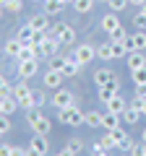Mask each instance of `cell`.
I'll return each instance as SVG.
<instances>
[{
	"label": "cell",
	"mask_w": 146,
	"mask_h": 156,
	"mask_svg": "<svg viewBox=\"0 0 146 156\" xmlns=\"http://www.w3.org/2000/svg\"><path fill=\"white\" fill-rule=\"evenodd\" d=\"M26 122L31 125L34 133H39V135H47L52 130V122L45 117V112L37 109V107H31V109H26Z\"/></svg>",
	"instance_id": "obj_1"
},
{
	"label": "cell",
	"mask_w": 146,
	"mask_h": 156,
	"mask_svg": "<svg viewBox=\"0 0 146 156\" xmlns=\"http://www.w3.org/2000/svg\"><path fill=\"white\" fill-rule=\"evenodd\" d=\"M84 115L86 112L81 109L78 104H71V107H65V109H57V120H60L63 125H71V128L84 125Z\"/></svg>",
	"instance_id": "obj_2"
},
{
	"label": "cell",
	"mask_w": 146,
	"mask_h": 156,
	"mask_svg": "<svg viewBox=\"0 0 146 156\" xmlns=\"http://www.w3.org/2000/svg\"><path fill=\"white\" fill-rule=\"evenodd\" d=\"M13 99H16L18 107H24V109H31L34 107V89H29L24 78L13 86Z\"/></svg>",
	"instance_id": "obj_3"
},
{
	"label": "cell",
	"mask_w": 146,
	"mask_h": 156,
	"mask_svg": "<svg viewBox=\"0 0 146 156\" xmlns=\"http://www.w3.org/2000/svg\"><path fill=\"white\" fill-rule=\"evenodd\" d=\"M47 31H50L52 37H57V42H60L63 47H71L73 42H76V31H73V26H68V23H52Z\"/></svg>",
	"instance_id": "obj_4"
},
{
	"label": "cell",
	"mask_w": 146,
	"mask_h": 156,
	"mask_svg": "<svg viewBox=\"0 0 146 156\" xmlns=\"http://www.w3.org/2000/svg\"><path fill=\"white\" fill-rule=\"evenodd\" d=\"M73 57H76L81 65H89V62L97 57V44H78V47H73Z\"/></svg>",
	"instance_id": "obj_5"
},
{
	"label": "cell",
	"mask_w": 146,
	"mask_h": 156,
	"mask_svg": "<svg viewBox=\"0 0 146 156\" xmlns=\"http://www.w3.org/2000/svg\"><path fill=\"white\" fill-rule=\"evenodd\" d=\"M50 101H52V107H55V109H65V107L76 104V96H73L68 89H55V94H52Z\"/></svg>",
	"instance_id": "obj_6"
},
{
	"label": "cell",
	"mask_w": 146,
	"mask_h": 156,
	"mask_svg": "<svg viewBox=\"0 0 146 156\" xmlns=\"http://www.w3.org/2000/svg\"><path fill=\"white\" fill-rule=\"evenodd\" d=\"M120 94V78H115V81H110L107 86H99V91H97V96H99L102 104H107V101L112 99V96Z\"/></svg>",
	"instance_id": "obj_7"
},
{
	"label": "cell",
	"mask_w": 146,
	"mask_h": 156,
	"mask_svg": "<svg viewBox=\"0 0 146 156\" xmlns=\"http://www.w3.org/2000/svg\"><path fill=\"white\" fill-rule=\"evenodd\" d=\"M50 151V143H47V135H34L31 143H29V156H45Z\"/></svg>",
	"instance_id": "obj_8"
},
{
	"label": "cell",
	"mask_w": 146,
	"mask_h": 156,
	"mask_svg": "<svg viewBox=\"0 0 146 156\" xmlns=\"http://www.w3.org/2000/svg\"><path fill=\"white\" fill-rule=\"evenodd\" d=\"M63 73L60 70H50L47 68V73H45V81H42V89H63Z\"/></svg>",
	"instance_id": "obj_9"
},
{
	"label": "cell",
	"mask_w": 146,
	"mask_h": 156,
	"mask_svg": "<svg viewBox=\"0 0 146 156\" xmlns=\"http://www.w3.org/2000/svg\"><path fill=\"white\" fill-rule=\"evenodd\" d=\"M128 50L130 52H144L146 50V31H144V29H138L136 34L128 37Z\"/></svg>",
	"instance_id": "obj_10"
},
{
	"label": "cell",
	"mask_w": 146,
	"mask_h": 156,
	"mask_svg": "<svg viewBox=\"0 0 146 156\" xmlns=\"http://www.w3.org/2000/svg\"><path fill=\"white\" fill-rule=\"evenodd\" d=\"M57 47H63L60 42H57V37H47L45 42H39V55L42 57H52V55H57Z\"/></svg>",
	"instance_id": "obj_11"
},
{
	"label": "cell",
	"mask_w": 146,
	"mask_h": 156,
	"mask_svg": "<svg viewBox=\"0 0 146 156\" xmlns=\"http://www.w3.org/2000/svg\"><path fill=\"white\" fill-rule=\"evenodd\" d=\"M39 73V60H24V62H18V78H31V76H37Z\"/></svg>",
	"instance_id": "obj_12"
},
{
	"label": "cell",
	"mask_w": 146,
	"mask_h": 156,
	"mask_svg": "<svg viewBox=\"0 0 146 156\" xmlns=\"http://www.w3.org/2000/svg\"><path fill=\"white\" fill-rule=\"evenodd\" d=\"M81 68H84V65H81V62H78L76 57L71 55V57H65V62H63L60 73H63L65 78H73V76H78V70H81Z\"/></svg>",
	"instance_id": "obj_13"
},
{
	"label": "cell",
	"mask_w": 146,
	"mask_h": 156,
	"mask_svg": "<svg viewBox=\"0 0 146 156\" xmlns=\"http://www.w3.org/2000/svg\"><path fill=\"white\" fill-rule=\"evenodd\" d=\"M29 26H31L34 31H47L52 23H50V16H47V13H37V16L29 18Z\"/></svg>",
	"instance_id": "obj_14"
},
{
	"label": "cell",
	"mask_w": 146,
	"mask_h": 156,
	"mask_svg": "<svg viewBox=\"0 0 146 156\" xmlns=\"http://www.w3.org/2000/svg\"><path fill=\"white\" fill-rule=\"evenodd\" d=\"M99 23H102V29H104L107 34H112V31H118V29H120V18H118V13H104Z\"/></svg>",
	"instance_id": "obj_15"
},
{
	"label": "cell",
	"mask_w": 146,
	"mask_h": 156,
	"mask_svg": "<svg viewBox=\"0 0 146 156\" xmlns=\"http://www.w3.org/2000/svg\"><path fill=\"white\" fill-rule=\"evenodd\" d=\"M115 78H118V76H115L110 68H99V70L94 73V83H97V86H107L110 81H115Z\"/></svg>",
	"instance_id": "obj_16"
},
{
	"label": "cell",
	"mask_w": 146,
	"mask_h": 156,
	"mask_svg": "<svg viewBox=\"0 0 146 156\" xmlns=\"http://www.w3.org/2000/svg\"><path fill=\"white\" fill-rule=\"evenodd\" d=\"M125 109H128V104H125V99H123V96H112V99H110V101H107V112H115V115H123V112Z\"/></svg>",
	"instance_id": "obj_17"
},
{
	"label": "cell",
	"mask_w": 146,
	"mask_h": 156,
	"mask_svg": "<svg viewBox=\"0 0 146 156\" xmlns=\"http://www.w3.org/2000/svg\"><path fill=\"white\" fill-rule=\"evenodd\" d=\"M128 68H130V70L146 68V55H144V52H128Z\"/></svg>",
	"instance_id": "obj_18"
},
{
	"label": "cell",
	"mask_w": 146,
	"mask_h": 156,
	"mask_svg": "<svg viewBox=\"0 0 146 156\" xmlns=\"http://www.w3.org/2000/svg\"><path fill=\"white\" fill-rule=\"evenodd\" d=\"M84 122L89 125V128H102V122H104V115H102V112L89 109V112L84 115Z\"/></svg>",
	"instance_id": "obj_19"
},
{
	"label": "cell",
	"mask_w": 146,
	"mask_h": 156,
	"mask_svg": "<svg viewBox=\"0 0 146 156\" xmlns=\"http://www.w3.org/2000/svg\"><path fill=\"white\" fill-rule=\"evenodd\" d=\"M34 37H37V31H34L29 23H24V26L18 29V34H16V39H18V42H24V44H31Z\"/></svg>",
	"instance_id": "obj_20"
},
{
	"label": "cell",
	"mask_w": 146,
	"mask_h": 156,
	"mask_svg": "<svg viewBox=\"0 0 146 156\" xmlns=\"http://www.w3.org/2000/svg\"><path fill=\"white\" fill-rule=\"evenodd\" d=\"M21 50H24V42H18V39H8L5 44H3V52L11 55V57H18V55H21Z\"/></svg>",
	"instance_id": "obj_21"
},
{
	"label": "cell",
	"mask_w": 146,
	"mask_h": 156,
	"mask_svg": "<svg viewBox=\"0 0 146 156\" xmlns=\"http://www.w3.org/2000/svg\"><path fill=\"white\" fill-rule=\"evenodd\" d=\"M138 120H141V109H138V107H133V104H128V109L123 112V122L125 125H136Z\"/></svg>",
	"instance_id": "obj_22"
},
{
	"label": "cell",
	"mask_w": 146,
	"mask_h": 156,
	"mask_svg": "<svg viewBox=\"0 0 146 156\" xmlns=\"http://www.w3.org/2000/svg\"><path fill=\"white\" fill-rule=\"evenodd\" d=\"M97 57L99 60H112L115 57V52H112V42H104V44H97Z\"/></svg>",
	"instance_id": "obj_23"
},
{
	"label": "cell",
	"mask_w": 146,
	"mask_h": 156,
	"mask_svg": "<svg viewBox=\"0 0 146 156\" xmlns=\"http://www.w3.org/2000/svg\"><path fill=\"white\" fill-rule=\"evenodd\" d=\"M120 120H123V115L107 112V115H104V122H102V128H104V130H115V128H120Z\"/></svg>",
	"instance_id": "obj_24"
},
{
	"label": "cell",
	"mask_w": 146,
	"mask_h": 156,
	"mask_svg": "<svg viewBox=\"0 0 146 156\" xmlns=\"http://www.w3.org/2000/svg\"><path fill=\"white\" fill-rule=\"evenodd\" d=\"M16 109H18V101L13 99V94L8 96V99H3V115H8V117H11Z\"/></svg>",
	"instance_id": "obj_25"
},
{
	"label": "cell",
	"mask_w": 146,
	"mask_h": 156,
	"mask_svg": "<svg viewBox=\"0 0 146 156\" xmlns=\"http://www.w3.org/2000/svg\"><path fill=\"white\" fill-rule=\"evenodd\" d=\"M130 78H133V83H136V86H146V68L130 70Z\"/></svg>",
	"instance_id": "obj_26"
},
{
	"label": "cell",
	"mask_w": 146,
	"mask_h": 156,
	"mask_svg": "<svg viewBox=\"0 0 146 156\" xmlns=\"http://www.w3.org/2000/svg\"><path fill=\"white\" fill-rule=\"evenodd\" d=\"M73 8H76V13H89L91 8H94V0H76Z\"/></svg>",
	"instance_id": "obj_27"
},
{
	"label": "cell",
	"mask_w": 146,
	"mask_h": 156,
	"mask_svg": "<svg viewBox=\"0 0 146 156\" xmlns=\"http://www.w3.org/2000/svg\"><path fill=\"white\" fill-rule=\"evenodd\" d=\"M102 146H104L107 151H110V148H118V140H115V135H112V130H107V133L102 135Z\"/></svg>",
	"instance_id": "obj_28"
},
{
	"label": "cell",
	"mask_w": 146,
	"mask_h": 156,
	"mask_svg": "<svg viewBox=\"0 0 146 156\" xmlns=\"http://www.w3.org/2000/svg\"><path fill=\"white\" fill-rule=\"evenodd\" d=\"M107 5H110L112 13H118V11H123V8H128L130 3H128V0H107Z\"/></svg>",
	"instance_id": "obj_29"
},
{
	"label": "cell",
	"mask_w": 146,
	"mask_h": 156,
	"mask_svg": "<svg viewBox=\"0 0 146 156\" xmlns=\"http://www.w3.org/2000/svg\"><path fill=\"white\" fill-rule=\"evenodd\" d=\"M21 8H24V0H5V11L21 13Z\"/></svg>",
	"instance_id": "obj_30"
},
{
	"label": "cell",
	"mask_w": 146,
	"mask_h": 156,
	"mask_svg": "<svg viewBox=\"0 0 146 156\" xmlns=\"http://www.w3.org/2000/svg\"><path fill=\"white\" fill-rule=\"evenodd\" d=\"M110 39H112V42H128V31H125V29L120 26L118 31H112V34H110Z\"/></svg>",
	"instance_id": "obj_31"
},
{
	"label": "cell",
	"mask_w": 146,
	"mask_h": 156,
	"mask_svg": "<svg viewBox=\"0 0 146 156\" xmlns=\"http://www.w3.org/2000/svg\"><path fill=\"white\" fill-rule=\"evenodd\" d=\"M63 62H65V57L52 55V57H50V70H60V68H63Z\"/></svg>",
	"instance_id": "obj_32"
},
{
	"label": "cell",
	"mask_w": 146,
	"mask_h": 156,
	"mask_svg": "<svg viewBox=\"0 0 146 156\" xmlns=\"http://www.w3.org/2000/svg\"><path fill=\"white\" fill-rule=\"evenodd\" d=\"M11 117L8 115H0V133H11Z\"/></svg>",
	"instance_id": "obj_33"
},
{
	"label": "cell",
	"mask_w": 146,
	"mask_h": 156,
	"mask_svg": "<svg viewBox=\"0 0 146 156\" xmlns=\"http://www.w3.org/2000/svg\"><path fill=\"white\" fill-rule=\"evenodd\" d=\"M133 26H136V29H146V13H144V11L133 16Z\"/></svg>",
	"instance_id": "obj_34"
},
{
	"label": "cell",
	"mask_w": 146,
	"mask_h": 156,
	"mask_svg": "<svg viewBox=\"0 0 146 156\" xmlns=\"http://www.w3.org/2000/svg\"><path fill=\"white\" fill-rule=\"evenodd\" d=\"M68 148H73L76 154H78V151L84 148V140H81V138H71V140H68Z\"/></svg>",
	"instance_id": "obj_35"
},
{
	"label": "cell",
	"mask_w": 146,
	"mask_h": 156,
	"mask_svg": "<svg viewBox=\"0 0 146 156\" xmlns=\"http://www.w3.org/2000/svg\"><path fill=\"white\" fill-rule=\"evenodd\" d=\"M130 156H146V143L141 140L138 146H133V151H130Z\"/></svg>",
	"instance_id": "obj_36"
},
{
	"label": "cell",
	"mask_w": 146,
	"mask_h": 156,
	"mask_svg": "<svg viewBox=\"0 0 146 156\" xmlns=\"http://www.w3.org/2000/svg\"><path fill=\"white\" fill-rule=\"evenodd\" d=\"M45 104V91H34V107Z\"/></svg>",
	"instance_id": "obj_37"
},
{
	"label": "cell",
	"mask_w": 146,
	"mask_h": 156,
	"mask_svg": "<svg viewBox=\"0 0 146 156\" xmlns=\"http://www.w3.org/2000/svg\"><path fill=\"white\" fill-rule=\"evenodd\" d=\"M11 156H29V148H24V146H13V154Z\"/></svg>",
	"instance_id": "obj_38"
},
{
	"label": "cell",
	"mask_w": 146,
	"mask_h": 156,
	"mask_svg": "<svg viewBox=\"0 0 146 156\" xmlns=\"http://www.w3.org/2000/svg\"><path fill=\"white\" fill-rule=\"evenodd\" d=\"M13 154V146H8V143H0V156H11Z\"/></svg>",
	"instance_id": "obj_39"
},
{
	"label": "cell",
	"mask_w": 146,
	"mask_h": 156,
	"mask_svg": "<svg viewBox=\"0 0 146 156\" xmlns=\"http://www.w3.org/2000/svg\"><path fill=\"white\" fill-rule=\"evenodd\" d=\"M102 151H107V148H104V146H102V140H97V143L91 146V154L97 156V154H102Z\"/></svg>",
	"instance_id": "obj_40"
},
{
	"label": "cell",
	"mask_w": 146,
	"mask_h": 156,
	"mask_svg": "<svg viewBox=\"0 0 146 156\" xmlns=\"http://www.w3.org/2000/svg\"><path fill=\"white\" fill-rule=\"evenodd\" d=\"M55 156H76V151H73V148H68V146H63V151H57Z\"/></svg>",
	"instance_id": "obj_41"
},
{
	"label": "cell",
	"mask_w": 146,
	"mask_h": 156,
	"mask_svg": "<svg viewBox=\"0 0 146 156\" xmlns=\"http://www.w3.org/2000/svg\"><path fill=\"white\" fill-rule=\"evenodd\" d=\"M136 96L138 99H146V86H136Z\"/></svg>",
	"instance_id": "obj_42"
},
{
	"label": "cell",
	"mask_w": 146,
	"mask_h": 156,
	"mask_svg": "<svg viewBox=\"0 0 146 156\" xmlns=\"http://www.w3.org/2000/svg\"><path fill=\"white\" fill-rule=\"evenodd\" d=\"M3 89H11V86H8V81H5V76H0V91Z\"/></svg>",
	"instance_id": "obj_43"
},
{
	"label": "cell",
	"mask_w": 146,
	"mask_h": 156,
	"mask_svg": "<svg viewBox=\"0 0 146 156\" xmlns=\"http://www.w3.org/2000/svg\"><path fill=\"white\" fill-rule=\"evenodd\" d=\"M128 3H130V5H144L146 0H128Z\"/></svg>",
	"instance_id": "obj_44"
},
{
	"label": "cell",
	"mask_w": 146,
	"mask_h": 156,
	"mask_svg": "<svg viewBox=\"0 0 146 156\" xmlns=\"http://www.w3.org/2000/svg\"><path fill=\"white\" fill-rule=\"evenodd\" d=\"M63 5H73V3H76V0H60Z\"/></svg>",
	"instance_id": "obj_45"
},
{
	"label": "cell",
	"mask_w": 146,
	"mask_h": 156,
	"mask_svg": "<svg viewBox=\"0 0 146 156\" xmlns=\"http://www.w3.org/2000/svg\"><path fill=\"white\" fill-rule=\"evenodd\" d=\"M141 115H146V99H144V104H141Z\"/></svg>",
	"instance_id": "obj_46"
},
{
	"label": "cell",
	"mask_w": 146,
	"mask_h": 156,
	"mask_svg": "<svg viewBox=\"0 0 146 156\" xmlns=\"http://www.w3.org/2000/svg\"><path fill=\"white\" fill-rule=\"evenodd\" d=\"M141 140H144V143H146V128H144V133H141Z\"/></svg>",
	"instance_id": "obj_47"
},
{
	"label": "cell",
	"mask_w": 146,
	"mask_h": 156,
	"mask_svg": "<svg viewBox=\"0 0 146 156\" xmlns=\"http://www.w3.org/2000/svg\"><path fill=\"white\" fill-rule=\"evenodd\" d=\"M97 156H110V154H107V151H102V154H97Z\"/></svg>",
	"instance_id": "obj_48"
},
{
	"label": "cell",
	"mask_w": 146,
	"mask_h": 156,
	"mask_svg": "<svg viewBox=\"0 0 146 156\" xmlns=\"http://www.w3.org/2000/svg\"><path fill=\"white\" fill-rule=\"evenodd\" d=\"M0 115H3V99H0Z\"/></svg>",
	"instance_id": "obj_49"
},
{
	"label": "cell",
	"mask_w": 146,
	"mask_h": 156,
	"mask_svg": "<svg viewBox=\"0 0 146 156\" xmlns=\"http://www.w3.org/2000/svg\"><path fill=\"white\" fill-rule=\"evenodd\" d=\"M141 11H144V13H146V3H144V5H141Z\"/></svg>",
	"instance_id": "obj_50"
},
{
	"label": "cell",
	"mask_w": 146,
	"mask_h": 156,
	"mask_svg": "<svg viewBox=\"0 0 146 156\" xmlns=\"http://www.w3.org/2000/svg\"><path fill=\"white\" fill-rule=\"evenodd\" d=\"M0 5H3V8H5V0H0Z\"/></svg>",
	"instance_id": "obj_51"
},
{
	"label": "cell",
	"mask_w": 146,
	"mask_h": 156,
	"mask_svg": "<svg viewBox=\"0 0 146 156\" xmlns=\"http://www.w3.org/2000/svg\"><path fill=\"white\" fill-rule=\"evenodd\" d=\"M31 3H45V0H31Z\"/></svg>",
	"instance_id": "obj_52"
},
{
	"label": "cell",
	"mask_w": 146,
	"mask_h": 156,
	"mask_svg": "<svg viewBox=\"0 0 146 156\" xmlns=\"http://www.w3.org/2000/svg\"><path fill=\"white\" fill-rule=\"evenodd\" d=\"M0 16H3V5H0Z\"/></svg>",
	"instance_id": "obj_53"
},
{
	"label": "cell",
	"mask_w": 146,
	"mask_h": 156,
	"mask_svg": "<svg viewBox=\"0 0 146 156\" xmlns=\"http://www.w3.org/2000/svg\"><path fill=\"white\" fill-rule=\"evenodd\" d=\"M99 3H107V0H99Z\"/></svg>",
	"instance_id": "obj_54"
},
{
	"label": "cell",
	"mask_w": 146,
	"mask_h": 156,
	"mask_svg": "<svg viewBox=\"0 0 146 156\" xmlns=\"http://www.w3.org/2000/svg\"><path fill=\"white\" fill-rule=\"evenodd\" d=\"M0 52H3V47H0Z\"/></svg>",
	"instance_id": "obj_55"
},
{
	"label": "cell",
	"mask_w": 146,
	"mask_h": 156,
	"mask_svg": "<svg viewBox=\"0 0 146 156\" xmlns=\"http://www.w3.org/2000/svg\"><path fill=\"white\" fill-rule=\"evenodd\" d=\"M0 135H3V133H0Z\"/></svg>",
	"instance_id": "obj_56"
}]
</instances>
